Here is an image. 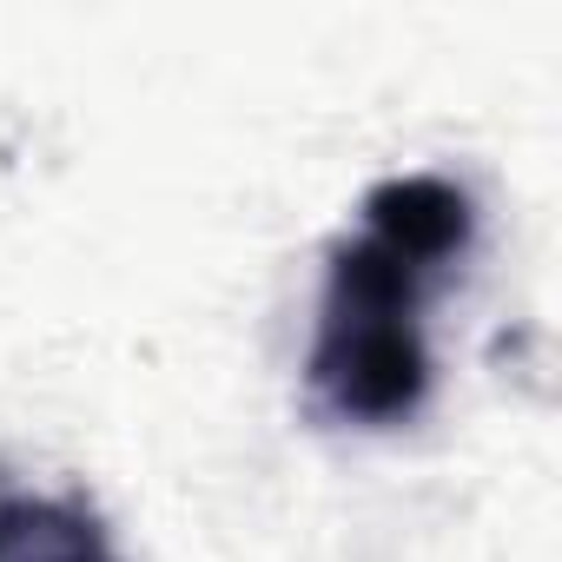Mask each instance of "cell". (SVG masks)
Returning a JSON list of instances; mask_svg holds the SVG:
<instances>
[{
  "label": "cell",
  "instance_id": "obj_2",
  "mask_svg": "<svg viewBox=\"0 0 562 562\" xmlns=\"http://www.w3.org/2000/svg\"><path fill=\"white\" fill-rule=\"evenodd\" d=\"M0 562H120V549L87 496L0 490Z\"/></svg>",
  "mask_w": 562,
  "mask_h": 562
},
{
  "label": "cell",
  "instance_id": "obj_1",
  "mask_svg": "<svg viewBox=\"0 0 562 562\" xmlns=\"http://www.w3.org/2000/svg\"><path fill=\"white\" fill-rule=\"evenodd\" d=\"M476 238V199L443 172H397L364 192L358 238L331 251L318 338L305 358L312 404L331 424L391 430L430 397L424 305Z\"/></svg>",
  "mask_w": 562,
  "mask_h": 562
}]
</instances>
